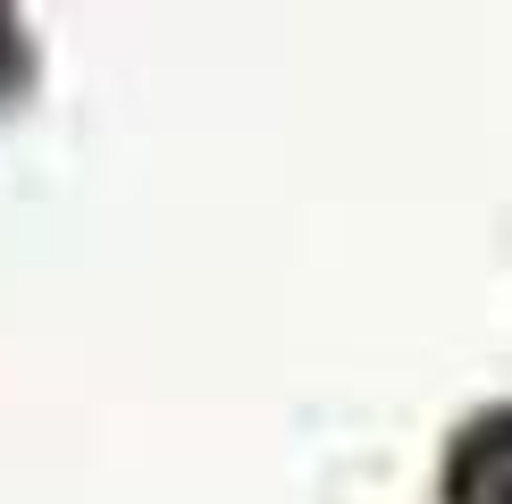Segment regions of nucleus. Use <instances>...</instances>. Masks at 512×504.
I'll return each instance as SVG.
<instances>
[{"label": "nucleus", "instance_id": "1", "mask_svg": "<svg viewBox=\"0 0 512 504\" xmlns=\"http://www.w3.org/2000/svg\"><path fill=\"white\" fill-rule=\"evenodd\" d=\"M445 504H512V412H487L462 429L445 462Z\"/></svg>", "mask_w": 512, "mask_h": 504}, {"label": "nucleus", "instance_id": "2", "mask_svg": "<svg viewBox=\"0 0 512 504\" xmlns=\"http://www.w3.org/2000/svg\"><path fill=\"white\" fill-rule=\"evenodd\" d=\"M9 76H17V26L0 17V84H9Z\"/></svg>", "mask_w": 512, "mask_h": 504}]
</instances>
